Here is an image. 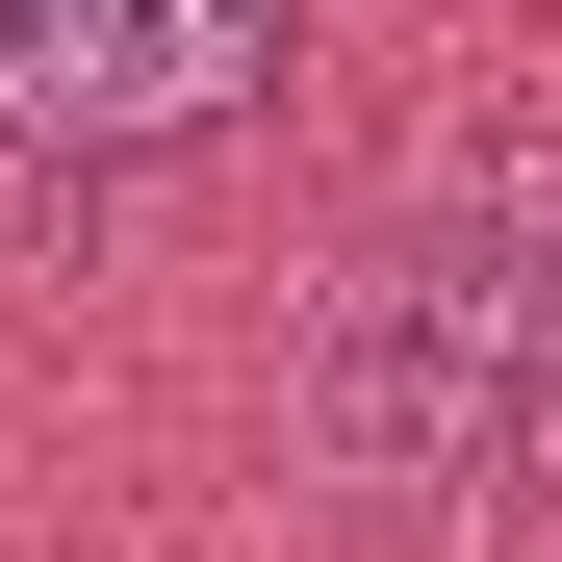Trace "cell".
<instances>
[{"instance_id": "3", "label": "cell", "mask_w": 562, "mask_h": 562, "mask_svg": "<svg viewBox=\"0 0 562 562\" xmlns=\"http://www.w3.org/2000/svg\"><path fill=\"white\" fill-rule=\"evenodd\" d=\"M0 77H26V0H0Z\"/></svg>"}, {"instance_id": "2", "label": "cell", "mask_w": 562, "mask_h": 562, "mask_svg": "<svg viewBox=\"0 0 562 562\" xmlns=\"http://www.w3.org/2000/svg\"><path fill=\"white\" fill-rule=\"evenodd\" d=\"M281 26L307 0H26V103L52 154H179V128H231L256 77H281Z\"/></svg>"}, {"instance_id": "1", "label": "cell", "mask_w": 562, "mask_h": 562, "mask_svg": "<svg viewBox=\"0 0 562 562\" xmlns=\"http://www.w3.org/2000/svg\"><path fill=\"white\" fill-rule=\"evenodd\" d=\"M307 460L409 537L562 512V128L409 179L307 307Z\"/></svg>"}]
</instances>
